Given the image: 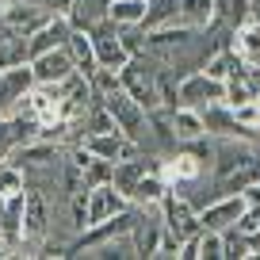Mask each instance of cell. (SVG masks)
<instances>
[{"label": "cell", "mask_w": 260, "mask_h": 260, "mask_svg": "<svg viewBox=\"0 0 260 260\" xmlns=\"http://www.w3.org/2000/svg\"><path fill=\"white\" fill-rule=\"evenodd\" d=\"M161 23H176V0H146V19H142V31Z\"/></svg>", "instance_id": "cb8c5ba5"}, {"label": "cell", "mask_w": 260, "mask_h": 260, "mask_svg": "<svg viewBox=\"0 0 260 260\" xmlns=\"http://www.w3.org/2000/svg\"><path fill=\"white\" fill-rule=\"evenodd\" d=\"M245 211V199L241 195H218V199H211V203L199 211V230H230L237 222V214Z\"/></svg>", "instance_id": "30bf717a"}, {"label": "cell", "mask_w": 260, "mask_h": 260, "mask_svg": "<svg viewBox=\"0 0 260 260\" xmlns=\"http://www.w3.org/2000/svg\"><path fill=\"white\" fill-rule=\"evenodd\" d=\"M35 4H42V8H46L50 16H65V12H69V4H73V0H35Z\"/></svg>", "instance_id": "4dcf8cb0"}, {"label": "cell", "mask_w": 260, "mask_h": 260, "mask_svg": "<svg viewBox=\"0 0 260 260\" xmlns=\"http://www.w3.org/2000/svg\"><path fill=\"white\" fill-rule=\"evenodd\" d=\"M35 84L31 73V61H12V65H0V119H12V115L23 107L27 92Z\"/></svg>", "instance_id": "3957f363"}, {"label": "cell", "mask_w": 260, "mask_h": 260, "mask_svg": "<svg viewBox=\"0 0 260 260\" xmlns=\"http://www.w3.org/2000/svg\"><path fill=\"white\" fill-rule=\"evenodd\" d=\"M165 191H169V180L157 172V165L149 172H142V180L134 184V191H130V207H138V211H157V203L165 199Z\"/></svg>", "instance_id": "5bb4252c"}, {"label": "cell", "mask_w": 260, "mask_h": 260, "mask_svg": "<svg viewBox=\"0 0 260 260\" xmlns=\"http://www.w3.org/2000/svg\"><path fill=\"white\" fill-rule=\"evenodd\" d=\"M92 39V54H96V65H104V69H122L126 65V50H122V39H119V27L111 23V19H104V23H96L88 31Z\"/></svg>", "instance_id": "52a82bcc"}, {"label": "cell", "mask_w": 260, "mask_h": 260, "mask_svg": "<svg viewBox=\"0 0 260 260\" xmlns=\"http://www.w3.org/2000/svg\"><path fill=\"white\" fill-rule=\"evenodd\" d=\"M157 211H161V226L172 230L176 237H191L195 230H199V211L187 203L184 195H176V187L165 191V199L157 203Z\"/></svg>", "instance_id": "8992f818"}, {"label": "cell", "mask_w": 260, "mask_h": 260, "mask_svg": "<svg viewBox=\"0 0 260 260\" xmlns=\"http://www.w3.org/2000/svg\"><path fill=\"white\" fill-rule=\"evenodd\" d=\"M100 104L111 111V119H115V126L126 134V138H134L138 146H149V111L138 104V100H130L122 88H115V92H107Z\"/></svg>", "instance_id": "7a4b0ae2"}, {"label": "cell", "mask_w": 260, "mask_h": 260, "mask_svg": "<svg viewBox=\"0 0 260 260\" xmlns=\"http://www.w3.org/2000/svg\"><path fill=\"white\" fill-rule=\"evenodd\" d=\"M12 146H16V130H12V119H0V161L8 157Z\"/></svg>", "instance_id": "f546056e"}, {"label": "cell", "mask_w": 260, "mask_h": 260, "mask_svg": "<svg viewBox=\"0 0 260 260\" xmlns=\"http://www.w3.org/2000/svg\"><path fill=\"white\" fill-rule=\"evenodd\" d=\"M19 191H27V172L19 169V165H12V161H0V195L12 199V195H19Z\"/></svg>", "instance_id": "d4e9b609"}, {"label": "cell", "mask_w": 260, "mask_h": 260, "mask_svg": "<svg viewBox=\"0 0 260 260\" xmlns=\"http://www.w3.org/2000/svg\"><path fill=\"white\" fill-rule=\"evenodd\" d=\"M180 245H184V237H176L172 230H161V237H157V249H153V256H176V260H180Z\"/></svg>", "instance_id": "f1b7e54d"}, {"label": "cell", "mask_w": 260, "mask_h": 260, "mask_svg": "<svg viewBox=\"0 0 260 260\" xmlns=\"http://www.w3.org/2000/svg\"><path fill=\"white\" fill-rule=\"evenodd\" d=\"M199 69H203L207 77H214V81H234V77H241L245 69H249V65L241 61V57H237V50L230 46V42H222L218 50H214L211 57H203V65H199Z\"/></svg>", "instance_id": "4fadbf2b"}, {"label": "cell", "mask_w": 260, "mask_h": 260, "mask_svg": "<svg viewBox=\"0 0 260 260\" xmlns=\"http://www.w3.org/2000/svg\"><path fill=\"white\" fill-rule=\"evenodd\" d=\"M161 218H146V211H138V218H134V226H130V241H134V256H153L157 249V237H161Z\"/></svg>", "instance_id": "d6986e66"}, {"label": "cell", "mask_w": 260, "mask_h": 260, "mask_svg": "<svg viewBox=\"0 0 260 260\" xmlns=\"http://www.w3.org/2000/svg\"><path fill=\"white\" fill-rule=\"evenodd\" d=\"M46 19H50V12L42 8V4H35V0H12L8 8H4V16H0V27H12V31H19V35H31V31H39Z\"/></svg>", "instance_id": "8fae6325"}, {"label": "cell", "mask_w": 260, "mask_h": 260, "mask_svg": "<svg viewBox=\"0 0 260 260\" xmlns=\"http://www.w3.org/2000/svg\"><path fill=\"white\" fill-rule=\"evenodd\" d=\"M256 252H252V241L245 234H237L234 226L222 230V260H252Z\"/></svg>", "instance_id": "603a6c76"}, {"label": "cell", "mask_w": 260, "mask_h": 260, "mask_svg": "<svg viewBox=\"0 0 260 260\" xmlns=\"http://www.w3.org/2000/svg\"><path fill=\"white\" fill-rule=\"evenodd\" d=\"M107 4H111V0H73L69 12H65V19H69L73 31H92L96 23L107 19Z\"/></svg>", "instance_id": "e0dca14e"}, {"label": "cell", "mask_w": 260, "mask_h": 260, "mask_svg": "<svg viewBox=\"0 0 260 260\" xmlns=\"http://www.w3.org/2000/svg\"><path fill=\"white\" fill-rule=\"evenodd\" d=\"M50 226H54L50 195L42 191V187L27 184V191H23V241H19V245H39L42 237L50 234Z\"/></svg>", "instance_id": "277c9868"}, {"label": "cell", "mask_w": 260, "mask_h": 260, "mask_svg": "<svg viewBox=\"0 0 260 260\" xmlns=\"http://www.w3.org/2000/svg\"><path fill=\"white\" fill-rule=\"evenodd\" d=\"M31 73H35V84H61L69 73H77L73 57L65 46H54L46 54H35L31 57Z\"/></svg>", "instance_id": "9c48e42d"}, {"label": "cell", "mask_w": 260, "mask_h": 260, "mask_svg": "<svg viewBox=\"0 0 260 260\" xmlns=\"http://www.w3.org/2000/svg\"><path fill=\"white\" fill-rule=\"evenodd\" d=\"M176 23L191 27V31H207L218 23L214 16V0H176Z\"/></svg>", "instance_id": "9a60e30c"}, {"label": "cell", "mask_w": 260, "mask_h": 260, "mask_svg": "<svg viewBox=\"0 0 260 260\" xmlns=\"http://www.w3.org/2000/svg\"><path fill=\"white\" fill-rule=\"evenodd\" d=\"M69 35H73L69 19H65V16H50L39 31L27 35V61H31L35 54H46V50H54V46H65V42H69Z\"/></svg>", "instance_id": "7c38bea8"}, {"label": "cell", "mask_w": 260, "mask_h": 260, "mask_svg": "<svg viewBox=\"0 0 260 260\" xmlns=\"http://www.w3.org/2000/svg\"><path fill=\"white\" fill-rule=\"evenodd\" d=\"M249 23H260V0H249Z\"/></svg>", "instance_id": "1f68e13d"}, {"label": "cell", "mask_w": 260, "mask_h": 260, "mask_svg": "<svg viewBox=\"0 0 260 260\" xmlns=\"http://www.w3.org/2000/svg\"><path fill=\"white\" fill-rule=\"evenodd\" d=\"M119 39H122V50H126L130 57L146 54V35H142V27H119Z\"/></svg>", "instance_id": "83f0119b"}, {"label": "cell", "mask_w": 260, "mask_h": 260, "mask_svg": "<svg viewBox=\"0 0 260 260\" xmlns=\"http://www.w3.org/2000/svg\"><path fill=\"white\" fill-rule=\"evenodd\" d=\"M230 46L237 50V57H241L249 69H260V23H241L230 31Z\"/></svg>", "instance_id": "2e32d148"}, {"label": "cell", "mask_w": 260, "mask_h": 260, "mask_svg": "<svg viewBox=\"0 0 260 260\" xmlns=\"http://www.w3.org/2000/svg\"><path fill=\"white\" fill-rule=\"evenodd\" d=\"M157 73H161V61L149 54H134L126 57V65L119 69V88L130 100H138L146 111L161 107V92H157Z\"/></svg>", "instance_id": "6da1fadb"}, {"label": "cell", "mask_w": 260, "mask_h": 260, "mask_svg": "<svg viewBox=\"0 0 260 260\" xmlns=\"http://www.w3.org/2000/svg\"><path fill=\"white\" fill-rule=\"evenodd\" d=\"M222 96H226V84L214 81V77H207L203 69H191V73H184L176 81V107H207V104H222Z\"/></svg>", "instance_id": "5b68a950"}, {"label": "cell", "mask_w": 260, "mask_h": 260, "mask_svg": "<svg viewBox=\"0 0 260 260\" xmlns=\"http://www.w3.org/2000/svg\"><path fill=\"white\" fill-rule=\"evenodd\" d=\"M65 50H69V57H73L77 73L88 77L92 69H96V54H92V39H88V31H73V35H69V42H65Z\"/></svg>", "instance_id": "7402d4cb"}, {"label": "cell", "mask_w": 260, "mask_h": 260, "mask_svg": "<svg viewBox=\"0 0 260 260\" xmlns=\"http://www.w3.org/2000/svg\"><path fill=\"white\" fill-rule=\"evenodd\" d=\"M111 169H115L111 161H104V157H92V153H88V161L81 165V172H84V187L111 184Z\"/></svg>", "instance_id": "484cf974"}, {"label": "cell", "mask_w": 260, "mask_h": 260, "mask_svg": "<svg viewBox=\"0 0 260 260\" xmlns=\"http://www.w3.org/2000/svg\"><path fill=\"white\" fill-rule=\"evenodd\" d=\"M169 122H172V134H176V142H191V138H203L207 126H203V111L199 107H172L169 111Z\"/></svg>", "instance_id": "ffe728a7"}, {"label": "cell", "mask_w": 260, "mask_h": 260, "mask_svg": "<svg viewBox=\"0 0 260 260\" xmlns=\"http://www.w3.org/2000/svg\"><path fill=\"white\" fill-rule=\"evenodd\" d=\"M107 19L115 27H142L146 19V0H111L107 4Z\"/></svg>", "instance_id": "44dd1931"}, {"label": "cell", "mask_w": 260, "mask_h": 260, "mask_svg": "<svg viewBox=\"0 0 260 260\" xmlns=\"http://www.w3.org/2000/svg\"><path fill=\"white\" fill-rule=\"evenodd\" d=\"M0 207H4V195H0Z\"/></svg>", "instance_id": "d6a6232c"}, {"label": "cell", "mask_w": 260, "mask_h": 260, "mask_svg": "<svg viewBox=\"0 0 260 260\" xmlns=\"http://www.w3.org/2000/svg\"><path fill=\"white\" fill-rule=\"evenodd\" d=\"M195 241H199V260H222V234L218 230H199Z\"/></svg>", "instance_id": "4316f807"}, {"label": "cell", "mask_w": 260, "mask_h": 260, "mask_svg": "<svg viewBox=\"0 0 260 260\" xmlns=\"http://www.w3.org/2000/svg\"><path fill=\"white\" fill-rule=\"evenodd\" d=\"M153 165H157L153 157H142V153H138V157H126V161H115V169H111V184L130 199V191H134V184L142 180V172H149Z\"/></svg>", "instance_id": "ac0fdd59"}, {"label": "cell", "mask_w": 260, "mask_h": 260, "mask_svg": "<svg viewBox=\"0 0 260 260\" xmlns=\"http://www.w3.org/2000/svg\"><path fill=\"white\" fill-rule=\"evenodd\" d=\"M81 146L88 149L92 157H104V161H126V157H138L142 146L134 138H126L122 130H107V134H84Z\"/></svg>", "instance_id": "ba28073f"}]
</instances>
